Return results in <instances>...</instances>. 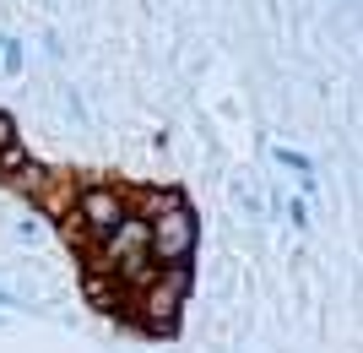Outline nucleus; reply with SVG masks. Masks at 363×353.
<instances>
[{
    "mask_svg": "<svg viewBox=\"0 0 363 353\" xmlns=\"http://www.w3.org/2000/svg\"><path fill=\"white\" fill-rule=\"evenodd\" d=\"M184 299H190V261H168V266H157L141 288H130L125 315H130L147 337H174Z\"/></svg>",
    "mask_w": 363,
    "mask_h": 353,
    "instance_id": "obj_1",
    "label": "nucleus"
},
{
    "mask_svg": "<svg viewBox=\"0 0 363 353\" xmlns=\"http://www.w3.org/2000/svg\"><path fill=\"white\" fill-rule=\"evenodd\" d=\"M125 212H130V207H125V190H114V185H82V190H76V207L60 217V229H65V239L82 250V245H98Z\"/></svg>",
    "mask_w": 363,
    "mask_h": 353,
    "instance_id": "obj_2",
    "label": "nucleus"
},
{
    "mask_svg": "<svg viewBox=\"0 0 363 353\" xmlns=\"http://www.w3.org/2000/svg\"><path fill=\"white\" fill-rule=\"evenodd\" d=\"M196 245H201V223H196L190 207H174V212H163V217H152V223H147V256L157 266L190 261Z\"/></svg>",
    "mask_w": 363,
    "mask_h": 353,
    "instance_id": "obj_3",
    "label": "nucleus"
},
{
    "mask_svg": "<svg viewBox=\"0 0 363 353\" xmlns=\"http://www.w3.org/2000/svg\"><path fill=\"white\" fill-rule=\"evenodd\" d=\"M76 190H82V180H76L71 169H44V174H38V185H33L28 196L38 201V207H44L55 223H60V217L76 207Z\"/></svg>",
    "mask_w": 363,
    "mask_h": 353,
    "instance_id": "obj_4",
    "label": "nucleus"
},
{
    "mask_svg": "<svg viewBox=\"0 0 363 353\" xmlns=\"http://www.w3.org/2000/svg\"><path fill=\"white\" fill-rule=\"evenodd\" d=\"M82 288H87V299L98 310H108V315H125V305H130V288H125L120 277H108V272H87Z\"/></svg>",
    "mask_w": 363,
    "mask_h": 353,
    "instance_id": "obj_5",
    "label": "nucleus"
},
{
    "mask_svg": "<svg viewBox=\"0 0 363 353\" xmlns=\"http://www.w3.org/2000/svg\"><path fill=\"white\" fill-rule=\"evenodd\" d=\"M125 207H130V212L136 217H163V212H174V207H184V196L179 190H174V185H152V190H136V196L125 201Z\"/></svg>",
    "mask_w": 363,
    "mask_h": 353,
    "instance_id": "obj_6",
    "label": "nucleus"
},
{
    "mask_svg": "<svg viewBox=\"0 0 363 353\" xmlns=\"http://www.w3.org/2000/svg\"><path fill=\"white\" fill-rule=\"evenodd\" d=\"M0 60H6V71H22V38H0Z\"/></svg>",
    "mask_w": 363,
    "mask_h": 353,
    "instance_id": "obj_7",
    "label": "nucleus"
},
{
    "mask_svg": "<svg viewBox=\"0 0 363 353\" xmlns=\"http://www.w3.org/2000/svg\"><path fill=\"white\" fill-rule=\"evenodd\" d=\"M277 163H282V169H298V174H315V163L303 153H293V147H277Z\"/></svg>",
    "mask_w": 363,
    "mask_h": 353,
    "instance_id": "obj_8",
    "label": "nucleus"
},
{
    "mask_svg": "<svg viewBox=\"0 0 363 353\" xmlns=\"http://www.w3.org/2000/svg\"><path fill=\"white\" fill-rule=\"evenodd\" d=\"M6 147H16V120L0 109V153H6Z\"/></svg>",
    "mask_w": 363,
    "mask_h": 353,
    "instance_id": "obj_9",
    "label": "nucleus"
},
{
    "mask_svg": "<svg viewBox=\"0 0 363 353\" xmlns=\"http://www.w3.org/2000/svg\"><path fill=\"white\" fill-rule=\"evenodd\" d=\"M0 305H11V293H0Z\"/></svg>",
    "mask_w": 363,
    "mask_h": 353,
    "instance_id": "obj_10",
    "label": "nucleus"
}]
</instances>
